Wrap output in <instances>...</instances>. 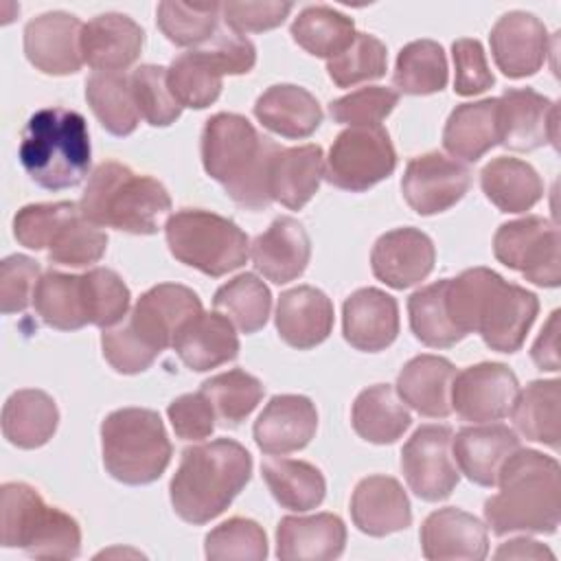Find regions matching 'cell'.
<instances>
[{"label": "cell", "mask_w": 561, "mask_h": 561, "mask_svg": "<svg viewBox=\"0 0 561 561\" xmlns=\"http://www.w3.org/2000/svg\"><path fill=\"white\" fill-rule=\"evenodd\" d=\"M447 311L462 335L480 333L491 351L515 353L537 318L539 300L489 267H471L447 278Z\"/></svg>", "instance_id": "obj_1"}, {"label": "cell", "mask_w": 561, "mask_h": 561, "mask_svg": "<svg viewBox=\"0 0 561 561\" xmlns=\"http://www.w3.org/2000/svg\"><path fill=\"white\" fill-rule=\"evenodd\" d=\"M197 313L202 300L193 289L178 283L153 285L118 324L103 329V357L116 373L138 375L173 346L175 333Z\"/></svg>", "instance_id": "obj_2"}, {"label": "cell", "mask_w": 561, "mask_h": 561, "mask_svg": "<svg viewBox=\"0 0 561 561\" xmlns=\"http://www.w3.org/2000/svg\"><path fill=\"white\" fill-rule=\"evenodd\" d=\"M559 462L535 449L513 451L500 469V493L484 502V519L493 535H552L561 522Z\"/></svg>", "instance_id": "obj_3"}, {"label": "cell", "mask_w": 561, "mask_h": 561, "mask_svg": "<svg viewBox=\"0 0 561 561\" xmlns=\"http://www.w3.org/2000/svg\"><path fill=\"white\" fill-rule=\"evenodd\" d=\"M280 145L261 136L254 125L232 112L210 116L202 131V164L245 210H263L270 197V162Z\"/></svg>", "instance_id": "obj_4"}, {"label": "cell", "mask_w": 561, "mask_h": 561, "mask_svg": "<svg viewBox=\"0 0 561 561\" xmlns=\"http://www.w3.org/2000/svg\"><path fill=\"white\" fill-rule=\"evenodd\" d=\"M252 476V456L232 438H215L182 451L169 484L180 519L202 526L221 515Z\"/></svg>", "instance_id": "obj_5"}, {"label": "cell", "mask_w": 561, "mask_h": 561, "mask_svg": "<svg viewBox=\"0 0 561 561\" xmlns=\"http://www.w3.org/2000/svg\"><path fill=\"white\" fill-rule=\"evenodd\" d=\"M79 210L99 228L156 234L171 210V197L156 178L140 175L127 164L107 160L90 173Z\"/></svg>", "instance_id": "obj_6"}, {"label": "cell", "mask_w": 561, "mask_h": 561, "mask_svg": "<svg viewBox=\"0 0 561 561\" xmlns=\"http://www.w3.org/2000/svg\"><path fill=\"white\" fill-rule=\"evenodd\" d=\"M92 147L85 118L66 107L37 110L20 142V162L28 178L48 191L77 186L90 169Z\"/></svg>", "instance_id": "obj_7"}, {"label": "cell", "mask_w": 561, "mask_h": 561, "mask_svg": "<svg viewBox=\"0 0 561 561\" xmlns=\"http://www.w3.org/2000/svg\"><path fill=\"white\" fill-rule=\"evenodd\" d=\"M0 537L4 548H20L35 559H75L81 552V528L61 508L24 482L0 489Z\"/></svg>", "instance_id": "obj_8"}, {"label": "cell", "mask_w": 561, "mask_h": 561, "mask_svg": "<svg viewBox=\"0 0 561 561\" xmlns=\"http://www.w3.org/2000/svg\"><path fill=\"white\" fill-rule=\"evenodd\" d=\"M101 449L107 473L123 484H149L169 467L173 447L158 412L121 408L101 423Z\"/></svg>", "instance_id": "obj_9"}, {"label": "cell", "mask_w": 561, "mask_h": 561, "mask_svg": "<svg viewBox=\"0 0 561 561\" xmlns=\"http://www.w3.org/2000/svg\"><path fill=\"white\" fill-rule=\"evenodd\" d=\"M169 252L184 265L219 278L241 267L250 254L248 234L228 217L182 208L164 224Z\"/></svg>", "instance_id": "obj_10"}, {"label": "cell", "mask_w": 561, "mask_h": 561, "mask_svg": "<svg viewBox=\"0 0 561 561\" xmlns=\"http://www.w3.org/2000/svg\"><path fill=\"white\" fill-rule=\"evenodd\" d=\"M397 167V151L381 125L346 127L333 140L324 180L342 191L362 193L386 180Z\"/></svg>", "instance_id": "obj_11"}, {"label": "cell", "mask_w": 561, "mask_h": 561, "mask_svg": "<svg viewBox=\"0 0 561 561\" xmlns=\"http://www.w3.org/2000/svg\"><path fill=\"white\" fill-rule=\"evenodd\" d=\"M559 228L537 215L502 224L493 237L495 259L539 287H559Z\"/></svg>", "instance_id": "obj_12"}, {"label": "cell", "mask_w": 561, "mask_h": 561, "mask_svg": "<svg viewBox=\"0 0 561 561\" xmlns=\"http://www.w3.org/2000/svg\"><path fill=\"white\" fill-rule=\"evenodd\" d=\"M451 427L421 425L401 449V469L410 491L425 502L451 495L460 473L451 454Z\"/></svg>", "instance_id": "obj_13"}, {"label": "cell", "mask_w": 561, "mask_h": 561, "mask_svg": "<svg viewBox=\"0 0 561 561\" xmlns=\"http://www.w3.org/2000/svg\"><path fill=\"white\" fill-rule=\"evenodd\" d=\"M519 383L515 373L497 362H482L456 373L451 410L465 421L491 423L511 414Z\"/></svg>", "instance_id": "obj_14"}, {"label": "cell", "mask_w": 561, "mask_h": 561, "mask_svg": "<svg viewBox=\"0 0 561 561\" xmlns=\"http://www.w3.org/2000/svg\"><path fill=\"white\" fill-rule=\"evenodd\" d=\"M469 186V169L438 151L412 158L401 180V191L408 206L425 217L451 208L465 197Z\"/></svg>", "instance_id": "obj_15"}, {"label": "cell", "mask_w": 561, "mask_h": 561, "mask_svg": "<svg viewBox=\"0 0 561 561\" xmlns=\"http://www.w3.org/2000/svg\"><path fill=\"white\" fill-rule=\"evenodd\" d=\"M500 145L511 151H533L557 145L559 107L533 88H508L497 99Z\"/></svg>", "instance_id": "obj_16"}, {"label": "cell", "mask_w": 561, "mask_h": 561, "mask_svg": "<svg viewBox=\"0 0 561 561\" xmlns=\"http://www.w3.org/2000/svg\"><path fill=\"white\" fill-rule=\"evenodd\" d=\"M83 24L64 11H48L24 26V55L44 75L66 77L83 66Z\"/></svg>", "instance_id": "obj_17"}, {"label": "cell", "mask_w": 561, "mask_h": 561, "mask_svg": "<svg viewBox=\"0 0 561 561\" xmlns=\"http://www.w3.org/2000/svg\"><path fill=\"white\" fill-rule=\"evenodd\" d=\"M489 42L495 66L511 79L535 75L550 53L546 24L526 11L504 13L493 24Z\"/></svg>", "instance_id": "obj_18"}, {"label": "cell", "mask_w": 561, "mask_h": 561, "mask_svg": "<svg viewBox=\"0 0 561 561\" xmlns=\"http://www.w3.org/2000/svg\"><path fill=\"white\" fill-rule=\"evenodd\" d=\"M436 250L419 228H394L381 234L370 252L373 274L392 289H408L434 270Z\"/></svg>", "instance_id": "obj_19"}, {"label": "cell", "mask_w": 561, "mask_h": 561, "mask_svg": "<svg viewBox=\"0 0 561 561\" xmlns=\"http://www.w3.org/2000/svg\"><path fill=\"white\" fill-rule=\"evenodd\" d=\"M318 430V412L309 397L276 394L254 421V443L270 456L291 454L309 445Z\"/></svg>", "instance_id": "obj_20"}, {"label": "cell", "mask_w": 561, "mask_h": 561, "mask_svg": "<svg viewBox=\"0 0 561 561\" xmlns=\"http://www.w3.org/2000/svg\"><path fill=\"white\" fill-rule=\"evenodd\" d=\"M344 340L364 353L388 348L399 335V305L397 300L377 289L362 287L353 291L342 307Z\"/></svg>", "instance_id": "obj_21"}, {"label": "cell", "mask_w": 561, "mask_h": 561, "mask_svg": "<svg viewBox=\"0 0 561 561\" xmlns=\"http://www.w3.org/2000/svg\"><path fill=\"white\" fill-rule=\"evenodd\" d=\"M421 548L423 557L432 561H480L489 552V535L484 524L471 513L445 506L425 517L421 526Z\"/></svg>", "instance_id": "obj_22"}, {"label": "cell", "mask_w": 561, "mask_h": 561, "mask_svg": "<svg viewBox=\"0 0 561 561\" xmlns=\"http://www.w3.org/2000/svg\"><path fill=\"white\" fill-rule=\"evenodd\" d=\"M142 44L145 31L123 13H101L83 24V64L99 72H118L129 68L140 57Z\"/></svg>", "instance_id": "obj_23"}, {"label": "cell", "mask_w": 561, "mask_h": 561, "mask_svg": "<svg viewBox=\"0 0 561 561\" xmlns=\"http://www.w3.org/2000/svg\"><path fill=\"white\" fill-rule=\"evenodd\" d=\"M351 517L357 530L370 537H386L412 524L410 500L390 476L362 478L351 497Z\"/></svg>", "instance_id": "obj_24"}, {"label": "cell", "mask_w": 561, "mask_h": 561, "mask_svg": "<svg viewBox=\"0 0 561 561\" xmlns=\"http://www.w3.org/2000/svg\"><path fill=\"white\" fill-rule=\"evenodd\" d=\"M517 449V434L502 423L462 427L451 438V454L460 473L480 486H495L502 465Z\"/></svg>", "instance_id": "obj_25"}, {"label": "cell", "mask_w": 561, "mask_h": 561, "mask_svg": "<svg viewBox=\"0 0 561 561\" xmlns=\"http://www.w3.org/2000/svg\"><path fill=\"white\" fill-rule=\"evenodd\" d=\"M254 267L272 283L283 285L298 278L311 259V241L305 226L294 217H278L250 248Z\"/></svg>", "instance_id": "obj_26"}, {"label": "cell", "mask_w": 561, "mask_h": 561, "mask_svg": "<svg viewBox=\"0 0 561 561\" xmlns=\"http://www.w3.org/2000/svg\"><path fill=\"white\" fill-rule=\"evenodd\" d=\"M276 329L291 348L307 351L322 344L333 329L331 298L311 285L283 291L276 305Z\"/></svg>", "instance_id": "obj_27"}, {"label": "cell", "mask_w": 561, "mask_h": 561, "mask_svg": "<svg viewBox=\"0 0 561 561\" xmlns=\"http://www.w3.org/2000/svg\"><path fill=\"white\" fill-rule=\"evenodd\" d=\"M346 546V526L333 513L287 515L276 528V557L285 561L337 559Z\"/></svg>", "instance_id": "obj_28"}, {"label": "cell", "mask_w": 561, "mask_h": 561, "mask_svg": "<svg viewBox=\"0 0 561 561\" xmlns=\"http://www.w3.org/2000/svg\"><path fill=\"white\" fill-rule=\"evenodd\" d=\"M173 348L186 368L206 373L239 355V337L224 313L202 311L175 333Z\"/></svg>", "instance_id": "obj_29"}, {"label": "cell", "mask_w": 561, "mask_h": 561, "mask_svg": "<svg viewBox=\"0 0 561 561\" xmlns=\"http://www.w3.org/2000/svg\"><path fill=\"white\" fill-rule=\"evenodd\" d=\"M456 366L440 355L412 357L397 377V392L403 403L423 416L445 419L451 414V383Z\"/></svg>", "instance_id": "obj_30"}, {"label": "cell", "mask_w": 561, "mask_h": 561, "mask_svg": "<svg viewBox=\"0 0 561 561\" xmlns=\"http://www.w3.org/2000/svg\"><path fill=\"white\" fill-rule=\"evenodd\" d=\"M324 178V156L320 145L278 147L270 162V197L300 210L318 191Z\"/></svg>", "instance_id": "obj_31"}, {"label": "cell", "mask_w": 561, "mask_h": 561, "mask_svg": "<svg viewBox=\"0 0 561 561\" xmlns=\"http://www.w3.org/2000/svg\"><path fill=\"white\" fill-rule=\"evenodd\" d=\"M254 116L265 129L283 138H307L322 123V110L316 96L291 83L267 88L254 103Z\"/></svg>", "instance_id": "obj_32"}, {"label": "cell", "mask_w": 561, "mask_h": 561, "mask_svg": "<svg viewBox=\"0 0 561 561\" xmlns=\"http://www.w3.org/2000/svg\"><path fill=\"white\" fill-rule=\"evenodd\" d=\"M59 410L50 394L35 388L13 392L2 408V434L20 449H37L57 432Z\"/></svg>", "instance_id": "obj_33"}, {"label": "cell", "mask_w": 561, "mask_h": 561, "mask_svg": "<svg viewBox=\"0 0 561 561\" xmlns=\"http://www.w3.org/2000/svg\"><path fill=\"white\" fill-rule=\"evenodd\" d=\"M445 149L465 162L480 160L491 147L500 145L497 99L456 105L443 129Z\"/></svg>", "instance_id": "obj_34"}, {"label": "cell", "mask_w": 561, "mask_h": 561, "mask_svg": "<svg viewBox=\"0 0 561 561\" xmlns=\"http://www.w3.org/2000/svg\"><path fill=\"white\" fill-rule=\"evenodd\" d=\"M480 186L486 199L502 213H526L543 195L539 173L524 160L500 156L480 171Z\"/></svg>", "instance_id": "obj_35"}, {"label": "cell", "mask_w": 561, "mask_h": 561, "mask_svg": "<svg viewBox=\"0 0 561 561\" xmlns=\"http://www.w3.org/2000/svg\"><path fill=\"white\" fill-rule=\"evenodd\" d=\"M561 383L559 379L530 381L513 403V423L517 432L535 443H543L552 449L561 438Z\"/></svg>", "instance_id": "obj_36"}, {"label": "cell", "mask_w": 561, "mask_h": 561, "mask_svg": "<svg viewBox=\"0 0 561 561\" xmlns=\"http://www.w3.org/2000/svg\"><path fill=\"white\" fill-rule=\"evenodd\" d=\"M351 423L359 438L375 445H388L403 436L412 419L405 405L397 399L394 390L388 383H377L357 394Z\"/></svg>", "instance_id": "obj_37"}, {"label": "cell", "mask_w": 561, "mask_h": 561, "mask_svg": "<svg viewBox=\"0 0 561 561\" xmlns=\"http://www.w3.org/2000/svg\"><path fill=\"white\" fill-rule=\"evenodd\" d=\"M33 305L42 322L53 329L77 331L90 324L81 274H64L57 270L44 272L37 280Z\"/></svg>", "instance_id": "obj_38"}, {"label": "cell", "mask_w": 561, "mask_h": 561, "mask_svg": "<svg viewBox=\"0 0 561 561\" xmlns=\"http://www.w3.org/2000/svg\"><path fill=\"white\" fill-rule=\"evenodd\" d=\"M224 68L206 48H195L178 55L167 68V81L182 107L204 110L213 105L221 92Z\"/></svg>", "instance_id": "obj_39"}, {"label": "cell", "mask_w": 561, "mask_h": 561, "mask_svg": "<svg viewBox=\"0 0 561 561\" xmlns=\"http://www.w3.org/2000/svg\"><path fill=\"white\" fill-rule=\"evenodd\" d=\"M263 480L272 497L289 511H311L327 493V482L322 471L305 460L291 458H267L261 465Z\"/></svg>", "instance_id": "obj_40"}, {"label": "cell", "mask_w": 561, "mask_h": 561, "mask_svg": "<svg viewBox=\"0 0 561 561\" xmlns=\"http://www.w3.org/2000/svg\"><path fill=\"white\" fill-rule=\"evenodd\" d=\"M85 99L105 131L129 136L140 121L129 77L121 72H94L85 81Z\"/></svg>", "instance_id": "obj_41"}, {"label": "cell", "mask_w": 561, "mask_h": 561, "mask_svg": "<svg viewBox=\"0 0 561 561\" xmlns=\"http://www.w3.org/2000/svg\"><path fill=\"white\" fill-rule=\"evenodd\" d=\"M294 42L313 57L333 59L355 37L353 18L327 4H313L298 13L289 28Z\"/></svg>", "instance_id": "obj_42"}, {"label": "cell", "mask_w": 561, "mask_h": 561, "mask_svg": "<svg viewBox=\"0 0 561 561\" xmlns=\"http://www.w3.org/2000/svg\"><path fill=\"white\" fill-rule=\"evenodd\" d=\"M394 85L414 96L440 92L447 85L445 50L434 39H416L405 44L394 64Z\"/></svg>", "instance_id": "obj_43"}, {"label": "cell", "mask_w": 561, "mask_h": 561, "mask_svg": "<svg viewBox=\"0 0 561 561\" xmlns=\"http://www.w3.org/2000/svg\"><path fill=\"white\" fill-rule=\"evenodd\" d=\"M199 392L210 401L215 419L224 427H237L259 405L265 388L254 375L241 368H232L206 379Z\"/></svg>", "instance_id": "obj_44"}, {"label": "cell", "mask_w": 561, "mask_h": 561, "mask_svg": "<svg viewBox=\"0 0 561 561\" xmlns=\"http://www.w3.org/2000/svg\"><path fill=\"white\" fill-rule=\"evenodd\" d=\"M408 316L414 337L425 346L449 348L465 337L447 311V278L414 291L408 298Z\"/></svg>", "instance_id": "obj_45"}, {"label": "cell", "mask_w": 561, "mask_h": 561, "mask_svg": "<svg viewBox=\"0 0 561 561\" xmlns=\"http://www.w3.org/2000/svg\"><path fill=\"white\" fill-rule=\"evenodd\" d=\"M213 305L215 311L230 318L241 333H256L270 318L272 294L259 276L245 272L224 283L215 291Z\"/></svg>", "instance_id": "obj_46"}, {"label": "cell", "mask_w": 561, "mask_h": 561, "mask_svg": "<svg viewBox=\"0 0 561 561\" xmlns=\"http://www.w3.org/2000/svg\"><path fill=\"white\" fill-rule=\"evenodd\" d=\"M219 2H178L164 0L156 9V22L162 35L175 46H197L217 33Z\"/></svg>", "instance_id": "obj_47"}, {"label": "cell", "mask_w": 561, "mask_h": 561, "mask_svg": "<svg viewBox=\"0 0 561 561\" xmlns=\"http://www.w3.org/2000/svg\"><path fill=\"white\" fill-rule=\"evenodd\" d=\"M386 44L368 33H355L353 42L333 59L327 61V72L337 88H351L362 81H373L386 75Z\"/></svg>", "instance_id": "obj_48"}, {"label": "cell", "mask_w": 561, "mask_h": 561, "mask_svg": "<svg viewBox=\"0 0 561 561\" xmlns=\"http://www.w3.org/2000/svg\"><path fill=\"white\" fill-rule=\"evenodd\" d=\"M81 276L90 324L101 329L118 324L129 309V287L123 278L107 267H94Z\"/></svg>", "instance_id": "obj_49"}, {"label": "cell", "mask_w": 561, "mask_h": 561, "mask_svg": "<svg viewBox=\"0 0 561 561\" xmlns=\"http://www.w3.org/2000/svg\"><path fill=\"white\" fill-rule=\"evenodd\" d=\"M129 81H131L138 112L149 125L167 127L180 118L182 105L178 103V99L169 88L167 68L153 66V64L138 66L131 72Z\"/></svg>", "instance_id": "obj_50"}, {"label": "cell", "mask_w": 561, "mask_h": 561, "mask_svg": "<svg viewBox=\"0 0 561 561\" xmlns=\"http://www.w3.org/2000/svg\"><path fill=\"white\" fill-rule=\"evenodd\" d=\"M204 552L208 559L263 561L267 557V537L254 519L230 517L206 535Z\"/></svg>", "instance_id": "obj_51"}, {"label": "cell", "mask_w": 561, "mask_h": 561, "mask_svg": "<svg viewBox=\"0 0 561 561\" xmlns=\"http://www.w3.org/2000/svg\"><path fill=\"white\" fill-rule=\"evenodd\" d=\"M105 250L107 234L90 224L79 210V215H75L48 245V261L68 267H85L101 261Z\"/></svg>", "instance_id": "obj_52"}, {"label": "cell", "mask_w": 561, "mask_h": 561, "mask_svg": "<svg viewBox=\"0 0 561 561\" xmlns=\"http://www.w3.org/2000/svg\"><path fill=\"white\" fill-rule=\"evenodd\" d=\"M79 215V204L55 202V204H28L13 217V234L20 245L28 250H48L57 232Z\"/></svg>", "instance_id": "obj_53"}, {"label": "cell", "mask_w": 561, "mask_h": 561, "mask_svg": "<svg viewBox=\"0 0 561 561\" xmlns=\"http://www.w3.org/2000/svg\"><path fill=\"white\" fill-rule=\"evenodd\" d=\"M397 103L399 94L392 88L370 85L331 101L329 114L335 123H344L348 127H370L379 125Z\"/></svg>", "instance_id": "obj_54"}, {"label": "cell", "mask_w": 561, "mask_h": 561, "mask_svg": "<svg viewBox=\"0 0 561 561\" xmlns=\"http://www.w3.org/2000/svg\"><path fill=\"white\" fill-rule=\"evenodd\" d=\"M39 280V265L24 256L11 254L0 263V309L2 313H20L33 302Z\"/></svg>", "instance_id": "obj_55"}, {"label": "cell", "mask_w": 561, "mask_h": 561, "mask_svg": "<svg viewBox=\"0 0 561 561\" xmlns=\"http://www.w3.org/2000/svg\"><path fill=\"white\" fill-rule=\"evenodd\" d=\"M451 57H454V90L460 96H473L484 90H489L495 83L493 72L489 70L484 48L478 39L462 37L451 44Z\"/></svg>", "instance_id": "obj_56"}, {"label": "cell", "mask_w": 561, "mask_h": 561, "mask_svg": "<svg viewBox=\"0 0 561 561\" xmlns=\"http://www.w3.org/2000/svg\"><path fill=\"white\" fill-rule=\"evenodd\" d=\"M167 416L178 438L202 440L215 430V412L210 401L202 392H191L173 399L167 408Z\"/></svg>", "instance_id": "obj_57"}, {"label": "cell", "mask_w": 561, "mask_h": 561, "mask_svg": "<svg viewBox=\"0 0 561 561\" xmlns=\"http://www.w3.org/2000/svg\"><path fill=\"white\" fill-rule=\"evenodd\" d=\"M294 9L291 2H224L221 13L224 22L234 33H261L276 28L285 22L289 11Z\"/></svg>", "instance_id": "obj_58"}, {"label": "cell", "mask_w": 561, "mask_h": 561, "mask_svg": "<svg viewBox=\"0 0 561 561\" xmlns=\"http://www.w3.org/2000/svg\"><path fill=\"white\" fill-rule=\"evenodd\" d=\"M206 48L217 57L226 75H245L256 64L254 44L234 31L215 33L206 42Z\"/></svg>", "instance_id": "obj_59"}, {"label": "cell", "mask_w": 561, "mask_h": 561, "mask_svg": "<svg viewBox=\"0 0 561 561\" xmlns=\"http://www.w3.org/2000/svg\"><path fill=\"white\" fill-rule=\"evenodd\" d=\"M530 355L541 370H559V311H552L550 320L535 340Z\"/></svg>", "instance_id": "obj_60"}, {"label": "cell", "mask_w": 561, "mask_h": 561, "mask_svg": "<svg viewBox=\"0 0 561 561\" xmlns=\"http://www.w3.org/2000/svg\"><path fill=\"white\" fill-rule=\"evenodd\" d=\"M554 559V554L539 541L533 539H511L506 543H502L495 550V559Z\"/></svg>", "instance_id": "obj_61"}]
</instances>
